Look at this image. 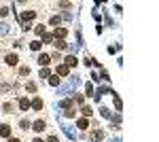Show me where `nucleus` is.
I'll list each match as a JSON object with an SVG mask.
<instances>
[{
    "label": "nucleus",
    "mask_w": 159,
    "mask_h": 142,
    "mask_svg": "<svg viewBox=\"0 0 159 142\" xmlns=\"http://www.w3.org/2000/svg\"><path fill=\"white\" fill-rule=\"evenodd\" d=\"M17 59H19V57H17V53H9V55L4 57V62H7L9 66H17Z\"/></svg>",
    "instance_id": "f257e3e1"
},
{
    "label": "nucleus",
    "mask_w": 159,
    "mask_h": 142,
    "mask_svg": "<svg viewBox=\"0 0 159 142\" xmlns=\"http://www.w3.org/2000/svg\"><path fill=\"white\" fill-rule=\"evenodd\" d=\"M34 17H36V11H24V13H21V21H30Z\"/></svg>",
    "instance_id": "f03ea898"
},
{
    "label": "nucleus",
    "mask_w": 159,
    "mask_h": 142,
    "mask_svg": "<svg viewBox=\"0 0 159 142\" xmlns=\"http://www.w3.org/2000/svg\"><path fill=\"white\" fill-rule=\"evenodd\" d=\"M62 129H64V132H66V136H68V138H70V140H74V138H76V134H74V129H72V127H70V125H62Z\"/></svg>",
    "instance_id": "7ed1b4c3"
},
{
    "label": "nucleus",
    "mask_w": 159,
    "mask_h": 142,
    "mask_svg": "<svg viewBox=\"0 0 159 142\" xmlns=\"http://www.w3.org/2000/svg\"><path fill=\"white\" fill-rule=\"evenodd\" d=\"M30 108H34V110H42V100H40V98L32 100V102H30Z\"/></svg>",
    "instance_id": "20e7f679"
},
{
    "label": "nucleus",
    "mask_w": 159,
    "mask_h": 142,
    "mask_svg": "<svg viewBox=\"0 0 159 142\" xmlns=\"http://www.w3.org/2000/svg\"><path fill=\"white\" fill-rule=\"evenodd\" d=\"M55 72H57V76H68V66H66V64H59Z\"/></svg>",
    "instance_id": "39448f33"
},
{
    "label": "nucleus",
    "mask_w": 159,
    "mask_h": 142,
    "mask_svg": "<svg viewBox=\"0 0 159 142\" xmlns=\"http://www.w3.org/2000/svg\"><path fill=\"white\" fill-rule=\"evenodd\" d=\"M49 62H51V57H49L47 53H40V55H38V64H40V66H47Z\"/></svg>",
    "instance_id": "423d86ee"
},
{
    "label": "nucleus",
    "mask_w": 159,
    "mask_h": 142,
    "mask_svg": "<svg viewBox=\"0 0 159 142\" xmlns=\"http://www.w3.org/2000/svg\"><path fill=\"white\" fill-rule=\"evenodd\" d=\"M76 64H79V59H76L74 55H68V57H66V66H68V68H74Z\"/></svg>",
    "instance_id": "0eeeda50"
},
{
    "label": "nucleus",
    "mask_w": 159,
    "mask_h": 142,
    "mask_svg": "<svg viewBox=\"0 0 159 142\" xmlns=\"http://www.w3.org/2000/svg\"><path fill=\"white\" fill-rule=\"evenodd\" d=\"M19 108H21V110H30V100H28V98H21V100H19Z\"/></svg>",
    "instance_id": "6e6552de"
},
{
    "label": "nucleus",
    "mask_w": 159,
    "mask_h": 142,
    "mask_svg": "<svg viewBox=\"0 0 159 142\" xmlns=\"http://www.w3.org/2000/svg\"><path fill=\"white\" fill-rule=\"evenodd\" d=\"M66 34H68V30H66V28H57V30H55L57 40H64V38H66Z\"/></svg>",
    "instance_id": "1a4fd4ad"
},
{
    "label": "nucleus",
    "mask_w": 159,
    "mask_h": 142,
    "mask_svg": "<svg viewBox=\"0 0 159 142\" xmlns=\"http://www.w3.org/2000/svg\"><path fill=\"white\" fill-rule=\"evenodd\" d=\"M70 91H72V85H70V83H66V85H62V87H59V91H57V94L66 96V94H70Z\"/></svg>",
    "instance_id": "9d476101"
},
{
    "label": "nucleus",
    "mask_w": 159,
    "mask_h": 142,
    "mask_svg": "<svg viewBox=\"0 0 159 142\" xmlns=\"http://www.w3.org/2000/svg\"><path fill=\"white\" fill-rule=\"evenodd\" d=\"M76 127L79 129H87L89 127V121H87V119H79V121H76Z\"/></svg>",
    "instance_id": "9b49d317"
},
{
    "label": "nucleus",
    "mask_w": 159,
    "mask_h": 142,
    "mask_svg": "<svg viewBox=\"0 0 159 142\" xmlns=\"http://www.w3.org/2000/svg\"><path fill=\"white\" fill-rule=\"evenodd\" d=\"M0 136H7V138H11V127H9V125H0Z\"/></svg>",
    "instance_id": "f8f14e48"
},
{
    "label": "nucleus",
    "mask_w": 159,
    "mask_h": 142,
    "mask_svg": "<svg viewBox=\"0 0 159 142\" xmlns=\"http://www.w3.org/2000/svg\"><path fill=\"white\" fill-rule=\"evenodd\" d=\"M45 127H47L45 121H36V123H34V129H36V132H45Z\"/></svg>",
    "instance_id": "ddd939ff"
},
{
    "label": "nucleus",
    "mask_w": 159,
    "mask_h": 142,
    "mask_svg": "<svg viewBox=\"0 0 159 142\" xmlns=\"http://www.w3.org/2000/svg\"><path fill=\"white\" fill-rule=\"evenodd\" d=\"M40 47H42V42H40V40L30 42V49H32V51H40Z\"/></svg>",
    "instance_id": "4468645a"
},
{
    "label": "nucleus",
    "mask_w": 159,
    "mask_h": 142,
    "mask_svg": "<svg viewBox=\"0 0 159 142\" xmlns=\"http://www.w3.org/2000/svg\"><path fill=\"white\" fill-rule=\"evenodd\" d=\"M47 81H49V85H53V87H57V85H59V76H49Z\"/></svg>",
    "instance_id": "2eb2a0df"
},
{
    "label": "nucleus",
    "mask_w": 159,
    "mask_h": 142,
    "mask_svg": "<svg viewBox=\"0 0 159 142\" xmlns=\"http://www.w3.org/2000/svg\"><path fill=\"white\" fill-rule=\"evenodd\" d=\"M85 94H87V96H96V94H94V85H91V83L85 85Z\"/></svg>",
    "instance_id": "dca6fc26"
},
{
    "label": "nucleus",
    "mask_w": 159,
    "mask_h": 142,
    "mask_svg": "<svg viewBox=\"0 0 159 142\" xmlns=\"http://www.w3.org/2000/svg\"><path fill=\"white\" fill-rule=\"evenodd\" d=\"M55 47L59 49V51H64V49H68V45H66L64 40H55Z\"/></svg>",
    "instance_id": "f3484780"
},
{
    "label": "nucleus",
    "mask_w": 159,
    "mask_h": 142,
    "mask_svg": "<svg viewBox=\"0 0 159 142\" xmlns=\"http://www.w3.org/2000/svg\"><path fill=\"white\" fill-rule=\"evenodd\" d=\"M91 136H94V140H102V138H104V132H100V129H96V132L91 134Z\"/></svg>",
    "instance_id": "a211bd4d"
},
{
    "label": "nucleus",
    "mask_w": 159,
    "mask_h": 142,
    "mask_svg": "<svg viewBox=\"0 0 159 142\" xmlns=\"http://www.w3.org/2000/svg\"><path fill=\"white\" fill-rule=\"evenodd\" d=\"M49 76H51V72H49L47 68H42V70H40V79L45 81V79H49Z\"/></svg>",
    "instance_id": "6ab92c4d"
},
{
    "label": "nucleus",
    "mask_w": 159,
    "mask_h": 142,
    "mask_svg": "<svg viewBox=\"0 0 159 142\" xmlns=\"http://www.w3.org/2000/svg\"><path fill=\"white\" fill-rule=\"evenodd\" d=\"M4 112H15V106L11 104V102H7V104H4Z\"/></svg>",
    "instance_id": "aec40b11"
},
{
    "label": "nucleus",
    "mask_w": 159,
    "mask_h": 142,
    "mask_svg": "<svg viewBox=\"0 0 159 142\" xmlns=\"http://www.w3.org/2000/svg\"><path fill=\"white\" fill-rule=\"evenodd\" d=\"M19 74H21V76L30 74V66H21V68H19Z\"/></svg>",
    "instance_id": "412c9836"
},
{
    "label": "nucleus",
    "mask_w": 159,
    "mask_h": 142,
    "mask_svg": "<svg viewBox=\"0 0 159 142\" xmlns=\"http://www.w3.org/2000/svg\"><path fill=\"white\" fill-rule=\"evenodd\" d=\"M7 32H9V26L4 21H0V34H7Z\"/></svg>",
    "instance_id": "4be33fe9"
},
{
    "label": "nucleus",
    "mask_w": 159,
    "mask_h": 142,
    "mask_svg": "<svg viewBox=\"0 0 159 142\" xmlns=\"http://www.w3.org/2000/svg\"><path fill=\"white\" fill-rule=\"evenodd\" d=\"M83 114H85V117H91V114H94V110H91L89 106H83Z\"/></svg>",
    "instance_id": "5701e85b"
},
{
    "label": "nucleus",
    "mask_w": 159,
    "mask_h": 142,
    "mask_svg": "<svg viewBox=\"0 0 159 142\" xmlns=\"http://www.w3.org/2000/svg\"><path fill=\"white\" fill-rule=\"evenodd\" d=\"M34 32H36L38 36H42V34H45V26H36V30H34Z\"/></svg>",
    "instance_id": "b1692460"
},
{
    "label": "nucleus",
    "mask_w": 159,
    "mask_h": 142,
    "mask_svg": "<svg viewBox=\"0 0 159 142\" xmlns=\"http://www.w3.org/2000/svg\"><path fill=\"white\" fill-rule=\"evenodd\" d=\"M100 112H102V117L110 119V110H108V108H100Z\"/></svg>",
    "instance_id": "393cba45"
},
{
    "label": "nucleus",
    "mask_w": 159,
    "mask_h": 142,
    "mask_svg": "<svg viewBox=\"0 0 159 142\" xmlns=\"http://www.w3.org/2000/svg\"><path fill=\"white\" fill-rule=\"evenodd\" d=\"M51 40H53L51 34H42V40H40V42H51Z\"/></svg>",
    "instance_id": "a878e982"
},
{
    "label": "nucleus",
    "mask_w": 159,
    "mask_h": 142,
    "mask_svg": "<svg viewBox=\"0 0 159 142\" xmlns=\"http://www.w3.org/2000/svg\"><path fill=\"white\" fill-rule=\"evenodd\" d=\"M64 114H66V117H74V108H72V106L66 108V112H64Z\"/></svg>",
    "instance_id": "bb28decb"
},
{
    "label": "nucleus",
    "mask_w": 159,
    "mask_h": 142,
    "mask_svg": "<svg viewBox=\"0 0 159 142\" xmlns=\"http://www.w3.org/2000/svg\"><path fill=\"white\" fill-rule=\"evenodd\" d=\"M9 15V9L7 7H0V17H7Z\"/></svg>",
    "instance_id": "cd10ccee"
},
{
    "label": "nucleus",
    "mask_w": 159,
    "mask_h": 142,
    "mask_svg": "<svg viewBox=\"0 0 159 142\" xmlns=\"http://www.w3.org/2000/svg\"><path fill=\"white\" fill-rule=\"evenodd\" d=\"M59 21H62V17H51V21H49V24H51V26H57Z\"/></svg>",
    "instance_id": "c85d7f7f"
},
{
    "label": "nucleus",
    "mask_w": 159,
    "mask_h": 142,
    "mask_svg": "<svg viewBox=\"0 0 159 142\" xmlns=\"http://www.w3.org/2000/svg\"><path fill=\"white\" fill-rule=\"evenodd\" d=\"M30 127V121H26V119H21V129H28Z\"/></svg>",
    "instance_id": "c756f323"
},
{
    "label": "nucleus",
    "mask_w": 159,
    "mask_h": 142,
    "mask_svg": "<svg viewBox=\"0 0 159 142\" xmlns=\"http://www.w3.org/2000/svg\"><path fill=\"white\" fill-rule=\"evenodd\" d=\"M26 89H28V91H36V85L34 83H28V85H26Z\"/></svg>",
    "instance_id": "7c9ffc66"
},
{
    "label": "nucleus",
    "mask_w": 159,
    "mask_h": 142,
    "mask_svg": "<svg viewBox=\"0 0 159 142\" xmlns=\"http://www.w3.org/2000/svg\"><path fill=\"white\" fill-rule=\"evenodd\" d=\"M115 106H117V110H121V100H119L117 96H115Z\"/></svg>",
    "instance_id": "2f4dec72"
},
{
    "label": "nucleus",
    "mask_w": 159,
    "mask_h": 142,
    "mask_svg": "<svg viewBox=\"0 0 159 142\" xmlns=\"http://www.w3.org/2000/svg\"><path fill=\"white\" fill-rule=\"evenodd\" d=\"M59 7H62V9H70L72 4H70V2H59Z\"/></svg>",
    "instance_id": "473e14b6"
},
{
    "label": "nucleus",
    "mask_w": 159,
    "mask_h": 142,
    "mask_svg": "<svg viewBox=\"0 0 159 142\" xmlns=\"http://www.w3.org/2000/svg\"><path fill=\"white\" fill-rule=\"evenodd\" d=\"M47 142H57V138H55V136H49V138H47Z\"/></svg>",
    "instance_id": "72a5a7b5"
},
{
    "label": "nucleus",
    "mask_w": 159,
    "mask_h": 142,
    "mask_svg": "<svg viewBox=\"0 0 159 142\" xmlns=\"http://www.w3.org/2000/svg\"><path fill=\"white\" fill-rule=\"evenodd\" d=\"M9 142H19L17 138H9Z\"/></svg>",
    "instance_id": "f704fd0d"
},
{
    "label": "nucleus",
    "mask_w": 159,
    "mask_h": 142,
    "mask_svg": "<svg viewBox=\"0 0 159 142\" xmlns=\"http://www.w3.org/2000/svg\"><path fill=\"white\" fill-rule=\"evenodd\" d=\"M34 142H42V140H40V138H36V140H34Z\"/></svg>",
    "instance_id": "c9c22d12"
}]
</instances>
